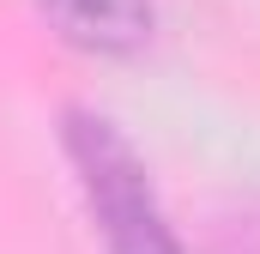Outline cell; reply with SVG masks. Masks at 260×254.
<instances>
[{
	"mask_svg": "<svg viewBox=\"0 0 260 254\" xmlns=\"http://www.w3.org/2000/svg\"><path fill=\"white\" fill-rule=\"evenodd\" d=\"M61 151L79 176L85 212L103 236V254H182L170 212L151 188L145 157L133 151V139L97 109H67L61 121Z\"/></svg>",
	"mask_w": 260,
	"mask_h": 254,
	"instance_id": "1",
	"label": "cell"
},
{
	"mask_svg": "<svg viewBox=\"0 0 260 254\" xmlns=\"http://www.w3.org/2000/svg\"><path fill=\"white\" fill-rule=\"evenodd\" d=\"M37 12L49 18V30L79 55H103V61H127L151 43L157 30V6L151 0H37Z\"/></svg>",
	"mask_w": 260,
	"mask_h": 254,
	"instance_id": "2",
	"label": "cell"
}]
</instances>
